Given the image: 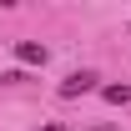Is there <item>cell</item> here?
<instances>
[{"label": "cell", "mask_w": 131, "mask_h": 131, "mask_svg": "<svg viewBox=\"0 0 131 131\" xmlns=\"http://www.w3.org/2000/svg\"><path fill=\"white\" fill-rule=\"evenodd\" d=\"M101 131H116V126H101Z\"/></svg>", "instance_id": "obj_5"}, {"label": "cell", "mask_w": 131, "mask_h": 131, "mask_svg": "<svg viewBox=\"0 0 131 131\" xmlns=\"http://www.w3.org/2000/svg\"><path fill=\"white\" fill-rule=\"evenodd\" d=\"M46 56L50 50L40 46V40H15V61L20 66H46Z\"/></svg>", "instance_id": "obj_2"}, {"label": "cell", "mask_w": 131, "mask_h": 131, "mask_svg": "<svg viewBox=\"0 0 131 131\" xmlns=\"http://www.w3.org/2000/svg\"><path fill=\"white\" fill-rule=\"evenodd\" d=\"M46 131H66V126H61V121H50V126H46Z\"/></svg>", "instance_id": "obj_4"}, {"label": "cell", "mask_w": 131, "mask_h": 131, "mask_svg": "<svg viewBox=\"0 0 131 131\" xmlns=\"http://www.w3.org/2000/svg\"><path fill=\"white\" fill-rule=\"evenodd\" d=\"M101 96L111 101V106H121V101H131V86H101Z\"/></svg>", "instance_id": "obj_3"}, {"label": "cell", "mask_w": 131, "mask_h": 131, "mask_svg": "<svg viewBox=\"0 0 131 131\" xmlns=\"http://www.w3.org/2000/svg\"><path fill=\"white\" fill-rule=\"evenodd\" d=\"M96 81H101L96 71H71V76L61 81V96H66V101H76V96H86V91H96Z\"/></svg>", "instance_id": "obj_1"}]
</instances>
